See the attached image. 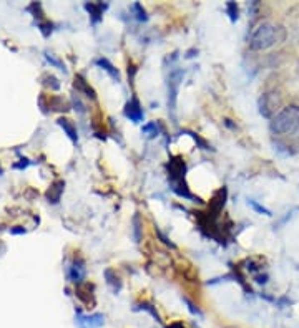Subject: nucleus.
Segmentation results:
<instances>
[{"label":"nucleus","mask_w":299,"mask_h":328,"mask_svg":"<svg viewBox=\"0 0 299 328\" xmlns=\"http://www.w3.org/2000/svg\"><path fill=\"white\" fill-rule=\"evenodd\" d=\"M64 187H65V182L64 181H55L54 184L50 186V189L47 191V199L48 202L52 204H57L60 201L62 194H64Z\"/></svg>","instance_id":"obj_10"},{"label":"nucleus","mask_w":299,"mask_h":328,"mask_svg":"<svg viewBox=\"0 0 299 328\" xmlns=\"http://www.w3.org/2000/svg\"><path fill=\"white\" fill-rule=\"evenodd\" d=\"M226 12H228V15H229V18H231V22H236L238 20V13H239V10H238V5H236L234 2H228L226 3Z\"/></svg>","instance_id":"obj_17"},{"label":"nucleus","mask_w":299,"mask_h":328,"mask_svg":"<svg viewBox=\"0 0 299 328\" xmlns=\"http://www.w3.org/2000/svg\"><path fill=\"white\" fill-rule=\"evenodd\" d=\"M45 56H47V60H48V61H50V63H54V65L57 66V68H60V70H65V66H64V65H62V63H60V61H59V60H57V58H54V55H50V53H47V55H45Z\"/></svg>","instance_id":"obj_23"},{"label":"nucleus","mask_w":299,"mask_h":328,"mask_svg":"<svg viewBox=\"0 0 299 328\" xmlns=\"http://www.w3.org/2000/svg\"><path fill=\"white\" fill-rule=\"evenodd\" d=\"M226 196H228V191H226V187H221V189L215 194L213 201L210 202V207H211V211H213V216H216L218 212H221V209L224 207Z\"/></svg>","instance_id":"obj_9"},{"label":"nucleus","mask_w":299,"mask_h":328,"mask_svg":"<svg viewBox=\"0 0 299 328\" xmlns=\"http://www.w3.org/2000/svg\"><path fill=\"white\" fill-rule=\"evenodd\" d=\"M75 88L78 90V91H83V93L88 96V98H91V100H95L96 98V95H95V91L90 88L88 85H86V81L81 78V76H76L75 78Z\"/></svg>","instance_id":"obj_14"},{"label":"nucleus","mask_w":299,"mask_h":328,"mask_svg":"<svg viewBox=\"0 0 299 328\" xmlns=\"http://www.w3.org/2000/svg\"><path fill=\"white\" fill-rule=\"evenodd\" d=\"M75 323L78 328H102L105 323V317L102 313H93V315H76Z\"/></svg>","instance_id":"obj_5"},{"label":"nucleus","mask_w":299,"mask_h":328,"mask_svg":"<svg viewBox=\"0 0 299 328\" xmlns=\"http://www.w3.org/2000/svg\"><path fill=\"white\" fill-rule=\"evenodd\" d=\"M269 129L281 136L296 133L299 129V105H289L279 109L269 123Z\"/></svg>","instance_id":"obj_2"},{"label":"nucleus","mask_w":299,"mask_h":328,"mask_svg":"<svg viewBox=\"0 0 299 328\" xmlns=\"http://www.w3.org/2000/svg\"><path fill=\"white\" fill-rule=\"evenodd\" d=\"M168 328H183V325H181V323H173V325L168 327Z\"/></svg>","instance_id":"obj_25"},{"label":"nucleus","mask_w":299,"mask_h":328,"mask_svg":"<svg viewBox=\"0 0 299 328\" xmlns=\"http://www.w3.org/2000/svg\"><path fill=\"white\" fill-rule=\"evenodd\" d=\"M248 206H251L254 211L258 212V214H264V216H271V211L269 209H266L264 206H261V204H258L256 201H253V199H249L248 201Z\"/></svg>","instance_id":"obj_18"},{"label":"nucleus","mask_w":299,"mask_h":328,"mask_svg":"<svg viewBox=\"0 0 299 328\" xmlns=\"http://www.w3.org/2000/svg\"><path fill=\"white\" fill-rule=\"evenodd\" d=\"M142 133L145 134L147 138H156L158 136V133H160V126H158V123H155V121H151V123H147L145 126L142 128Z\"/></svg>","instance_id":"obj_15"},{"label":"nucleus","mask_w":299,"mask_h":328,"mask_svg":"<svg viewBox=\"0 0 299 328\" xmlns=\"http://www.w3.org/2000/svg\"><path fill=\"white\" fill-rule=\"evenodd\" d=\"M86 269H85V262L81 259H75L72 265L69 267V278L70 282L74 283H81V280L85 278Z\"/></svg>","instance_id":"obj_7"},{"label":"nucleus","mask_w":299,"mask_h":328,"mask_svg":"<svg viewBox=\"0 0 299 328\" xmlns=\"http://www.w3.org/2000/svg\"><path fill=\"white\" fill-rule=\"evenodd\" d=\"M258 106H259V113L263 114L264 118L268 119H273L276 116V111L279 109V106H281V98H279L278 93H264L261 95V98L258 101Z\"/></svg>","instance_id":"obj_4"},{"label":"nucleus","mask_w":299,"mask_h":328,"mask_svg":"<svg viewBox=\"0 0 299 328\" xmlns=\"http://www.w3.org/2000/svg\"><path fill=\"white\" fill-rule=\"evenodd\" d=\"M140 230H142V225H140V216L137 214L133 217V232H135V240H137V242H140V239H142V232H140Z\"/></svg>","instance_id":"obj_19"},{"label":"nucleus","mask_w":299,"mask_h":328,"mask_svg":"<svg viewBox=\"0 0 299 328\" xmlns=\"http://www.w3.org/2000/svg\"><path fill=\"white\" fill-rule=\"evenodd\" d=\"M96 65L100 66L102 70H105L107 73L112 76V78L115 80V81H120V73H118V70L115 68V66L110 63V60L108 58H96V61H95Z\"/></svg>","instance_id":"obj_12"},{"label":"nucleus","mask_w":299,"mask_h":328,"mask_svg":"<svg viewBox=\"0 0 299 328\" xmlns=\"http://www.w3.org/2000/svg\"><path fill=\"white\" fill-rule=\"evenodd\" d=\"M12 234H23L25 232V229H10Z\"/></svg>","instance_id":"obj_24"},{"label":"nucleus","mask_w":299,"mask_h":328,"mask_svg":"<svg viewBox=\"0 0 299 328\" xmlns=\"http://www.w3.org/2000/svg\"><path fill=\"white\" fill-rule=\"evenodd\" d=\"M125 116H127L130 121L133 123H142L143 121V108L142 105H140V101L137 96H133L132 100L128 101L127 105H125Z\"/></svg>","instance_id":"obj_6"},{"label":"nucleus","mask_w":299,"mask_h":328,"mask_svg":"<svg viewBox=\"0 0 299 328\" xmlns=\"http://www.w3.org/2000/svg\"><path fill=\"white\" fill-rule=\"evenodd\" d=\"M45 80H47V83H45V85H47V86H50L52 90H59V88H60V83H59V80H57L55 76H50V75H48V76H45Z\"/></svg>","instance_id":"obj_22"},{"label":"nucleus","mask_w":299,"mask_h":328,"mask_svg":"<svg viewBox=\"0 0 299 328\" xmlns=\"http://www.w3.org/2000/svg\"><path fill=\"white\" fill-rule=\"evenodd\" d=\"M57 123H59V126L64 128V131L67 133V136H69V138L72 139V141H74V143L78 141V134H76V128H75V124L70 121V119L60 118Z\"/></svg>","instance_id":"obj_11"},{"label":"nucleus","mask_w":299,"mask_h":328,"mask_svg":"<svg viewBox=\"0 0 299 328\" xmlns=\"http://www.w3.org/2000/svg\"><path fill=\"white\" fill-rule=\"evenodd\" d=\"M132 8H133L135 12H137V18H138L140 22H145V20H147V18H148V17H147V12H145V8H143L142 5H140L138 2H137V3H133V7H132Z\"/></svg>","instance_id":"obj_20"},{"label":"nucleus","mask_w":299,"mask_h":328,"mask_svg":"<svg viewBox=\"0 0 299 328\" xmlns=\"http://www.w3.org/2000/svg\"><path fill=\"white\" fill-rule=\"evenodd\" d=\"M105 277H107V283H108L110 287H112V290L115 293H118L120 290H122V280H120V277L113 272L112 269L105 270Z\"/></svg>","instance_id":"obj_13"},{"label":"nucleus","mask_w":299,"mask_h":328,"mask_svg":"<svg viewBox=\"0 0 299 328\" xmlns=\"http://www.w3.org/2000/svg\"><path fill=\"white\" fill-rule=\"evenodd\" d=\"M85 8L88 10L90 13V18H91V23H98L102 20V15L107 8V3H102V2H90V3H85Z\"/></svg>","instance_id":"obj_8"},{"label":"nucleus","mask_w":299,"mask_h":328,"mask_svg":"<svg viewBox=\"0 0 299 328\" xmlns=\"http://www.w3.org/2000/svg\"><path fill=\"white\" fill-rule=\"evenodd\" d=\"M181 80H183V71L181 70H173L170 73V76H168V109H170L173 119H175L178 91H180Z\"/></svg>","instance_id":"obj_3"},{"label":"nucleus","mask_w":299,"mask_h":328,"mask_svg":"<svg viewBox=\"0 0 299 328\" xmlns=\"http://www.w3.org/2000/svg\"><path fill=\"white\" fill-rule=\"evenodd\" d=\"M284 38H286V30L283 27L274 25L271 22H261L253 28L248 45L253 52H261L276 43H281Z\"/></svg>","instance_id":"obj_1"},{"label":"nucleus","mask_w":299,"mask_h":328,"mask_svg":"<svg viewBox=\"0 0 299 328\" xmlns=\"http://www.w3.org/2000/svg\"><path fill=\"white\" fill-rule=\"evenodd\" d=\"M135 310H145V312H148L153 318H156L158 322H161V320H160V315H158V312H156V308L153 307L151 303H147V302H145V303H140L138 307H135Z\"/></svg>","instance_id":"obj_16"},{"label":"nucleus","mask_w":299,"mask_h":328,"mask_svg":"<svg viewBox=\"0 0 299 328\" xmlns=\"http://www.w3.org/2000/svg\"><path fill=\"white\" fill-rule=\"evenodd\" d=\"M183 302H185L186 305H188V310H190V312L193 313V315L203 317V313H201V310H200V308H198V307H195V303H193V302H190V300H188V298H183Z\"/></svg>","instance_id":"obj_21"}]
</instances>
